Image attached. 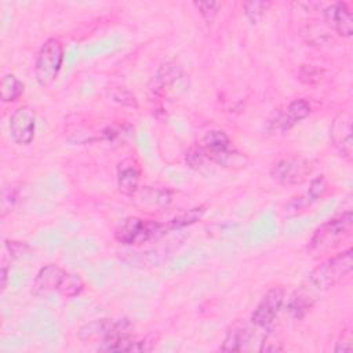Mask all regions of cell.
I'll return each mask as SVG.
<instances>
[{"label":"cell","mask_w":353,"mask_h":353,"mask_svg":"<svg viewBox=\"0 0 353 353\" xmlns=\"http://www.w3.org/2000/svg\"><path fill=\"white\" fill-rule=\"evenodd\" d=\"M352 226L353 214L350 210L330 218L313 232L307 250L320 255L336 248L352 233Z\"/></svg>","instance_id":"cell-1"},{"label":"cell","mask_w":353,"mask_h":353,"mask_svg":"<svg viewBox=\"0 0 353 353\" xmlns=\"http://www.w3.org/2000/svg\"><path fill=\"white\" fill-rule=\"evenodd\" d=\"M353 269V250L347 248L316 266L309 274V284L317 291H327L341 283Z\"/></svg>","instance_id":"cell-2"},{"label":"cell","mask_w":353,"mask_h":353,"mask_svg":"<svg viewBox=\"0 0 353 353\" xmlns=\"http://www.w3.org/2000/svg\"><path fill=\"white\" fill-rule=\"evenodd\" d=\"M165 232V223L142 219L139 216H127L116 226L114 239L124 245H138L154 240Z\"/></svg>","instance_id":"cell-3"},{"label":"cell","mask_w":353,"mask_h":353,"mask_svg":"<svg viewBox=\"0 0 353 353\" xmlns=\"http://www.w3.org/2000/svg\"><path fill=\"white\" fill-rule=\"evenodd\" d=\"M196 149L204 160L222 167L232 165L240 159V153L234 148L232 139L222 130H211L205 132L199 139Z\"/></svg>","instance_id":"cell-4"},{"label":"cell","mask_w":353,"mask_h":353,"mask_svg":"<svg viewBox=\"0 0 353 353\" xmlns=\"http://www.w3.org/2000/svg\"><path fill=\"white\" fill-rule=\"evenodd\" d=\"M62 62H63V44L61 43V40L55 37L47 39L41 44L36 55V61H34L36 81L41 87L50 85L58 76Z\"/></svg>","instance_id":"cell-5"},{"label":"cell","mask_w":353,"mask_h":353,"mask_svg":"<svg viewBox=\"0 0 353 353\" xmlns=\"http://www.w3.org/2000/svg\"><path fill=\"white\" fill-rule=\"evenodd\" d=\"M314 170V161L303 156L284 157L273 164L270 176L280 185H299L309 178Z\"/></svg>","instance_id":"cell-6"},{"label":"cell","mask_w":353,"mask_h":353,"mask_svg":"<svg viewBox=\"0 0 353 353\" xmlns=\"http://www.w3.org/2000/svg\"><path fill=\"white\" fill-rule=\"evenodd\" d=\"M132 323L128 319H97L81 325L77 331L80 341H108L132 332Z\"/></svg>","instance_id":"cell-7"},{"label":"cell","mask_w":353,"mask_h":353,"mask_svg":"<svg viewBox=\"0 0 353 353\" xmlns=\"http://www.w3.org/2000/svg\"><path fill=\"white\" fill-rule=\"evenodd\" d=\"M284 296L285 291L283 287L276 285L269 288L254 309L251 314V323L255 327H268L283 307Z\"/></svg>","instance_id":"cell-8"},{"label":"cell","mask_w":353,"mask_h":353,"mask_svg":"<svg viewBox=\"0 0 353 353\" xmlns=\"http://www.w3.org/2000/svg\"><path fill=\"white\" fill-rule=\"evenodd\" d=\"M8 131L11 139L18 145H29L34 138L36 114L29 106H19L10 117Z\"/></svg>","instance_id":"cell-9"},{"label":"cell","mask_w":353,"mask_h":353,"mask_svg":"<svg viewBox=\"0 0 353 353\" xmlns=\"http://www.w3.org/2000/svg\"><path fill=\"white\" fill-rule=\"evenodd\" d=\"M310 112L312 106L306 99H295L290 102L283 110H279L274 117L269 120V130L285 132L306 119Z\"/></svg>","instance_id":"cell-10"},{"label":"cell","mask_w":353,"mask_h":353,"mask_svg":"<svg viewBox=\"0 0 353 353\" xmlns=\"http://www.w3.org/2000/svg\"><path fill=\"white\" fill-rule=\"evenodd\" d=\"M331 141L338 153L347 161L353 156V139H352V114L349 110L338 113L331 124L330 130Z\"/></svg>","instance_id":"cell-11"},{"label":"cell","mask_w":353,"mask_h":353,"mask_svg":"<svg viewBox=\"0 0 353 353\" xmlns=\"http://www.w3.org/2000/svg\"><path fill=\"white\" fill-rule=\"evenodd\" d=\"M66 273L68 272L57 263H48L43 266L32 283V294L34 296H46L51 292L58 294Z\"/></svg>","instance_id":"cell-12"},{"label":"cell","mask_w":353,"mask_h":353,"mask_svg":"<svg viewBox=\"0 0 353 353\" xmlns=\"http://www.w3.org/2000/svg\"><path fill=\"white\" fill-rule=\"evenodd\" d=\"M327 186L328 185L324 175H319L313 178L309 183V188L305 192H302L299 196H295L288 203H285L284 211L287 214H296L306 210L307 207H310L324 196V193L327 192Z\"/></svg>","instance_id":"cell-13"},{"label":"cell","mask_w":353,"mask_h":353,"mask_svg":"<svg viewBox=\"0 0 353 353\" xmlns=\"http://www.w3.org/2000/svg\"><path fill=\"white\" fill-rule=\"evenodd\" d=\"M324 18L330 26L342 37H350L353 34V17L352 11L345 1H338L323 11Z\"/></svg>","instance_id":"cell-14"},{"label":"cell","mask_w":353,"mask_h":353,"mask_svg":"<svg viewBox=\"0 0 353 353\" xmlns=\"http://www.w3.org/2000/svg\"><path fill=\"white\" fill-rule=\"evenodd\" d=\"M141 179L139 164L128 157L124 159L117 167V189L121 194L132 197L137 194Z\"/></svg>","instance_id":"cell-15"},{"label":"cell","mask_w":353,"mask_h":353,"mask_svg":"<svg viewBox=\"0 0 353 353\" xmlns=\"http://www.w3.org/2000/svg\"><path fill=\"white\" fill-rule=\"evenodd\" d=\"M252 338V330L247 325H234L232 327L221 346V350L225 352H240Z\"/></svg>","instance_id":"cell-16"},{"label":"cell","mask_w":353,"mask_h":353,"mask_svg":"<svg viewBox=\"0 0 353 353\" xmlns=\"http://www.w3.org/2000/svg\"><path fill=\"white\" fill-rule=\"evenodd\" d=\"M25 91V84L12 73H7L0 81V98L3 102L17 101Z\"/></svg>","instance_id":"cell-17"},{"label":"cell","mask_w":353,"mask_h":353,"mask_svg":"<svg viewBox=\"0 0 353 353\" xmlns=\"http://www.w3.org/2000/svg\"><path fill=\"white\" fill-rule=\"evenodd\" d=\"M204 212H205L204 207H194V208L186 210V211L178 214L176 216H174L172 219L167 221L165 222V229L167 230H175V229L189 226L192 223H196L199 219H201Z\"/></svg>","instance_id":"cell-18"},{"label":"cell","mask_w":353,"mask_h":353,"mask_svg":"<svg viewBox=\"0 0 353 353\" xmlns=\"http://www.w3.org/2000/svg\"><path fill=\"white\" fill-rule=\"evenodd\" d=\"M19 193H21V188L15 182H10L3 186L1 199H0V216L1 218H4L7 214H10L15 208V205L19 200Z\"/></svg>","instance_id":"cell-19"},{"label":"cell","mask_w":353,"mask_h":353,"mask_svg":"<svg viewBox=\"0 0 353 353\" xmlns=\"http://www.w3.org/2000/svg\"><path fill=\"white\" fill-rule=\"evenodd\" d=\"M312 299L309 298V295L303 294V292H295L292 294V296L288 299L287 302V312L291 317L294 319H302L312 307Z\"/></svg>","instance_id":"cell-20"},{"label":"cell","mask_w":353,"mask_h":353,"mask_svg":"<svg viewBox=\"0 0 353 353\" xmlns=\"http://www.w3.org/2000/svg\"><path fill=\"white\" fill-rule=\"evenodd\" d=\"M84 287H85L84 280L79 274L68 272L66 277L63 280V284H62V287H61L58 294L61 296H63V298H74V296L81 294Z\"/></svg>","instance_id":"cell-21"},{"label":"cell","mask_w":353,"mask_h":353,"mask_svg":"<svg viewBox=\"0 0 353 353\" xmlns=\"http://www.w3.org/2000/svg\"><path fill=\"white\" fill-rule=\"evenodd\" d=\"M270 7H272L270 1H248L243 6L244 15L252 23H255L258 19H261Z\"/></svg>","instance_id":"cell-22"},{"label":"cell","mask_w":353,"mask_h":353,"mask_svg":"<svg viewBox=\"0 0 353 353\" xmlns=\"http://www.w3.org/2000/svg\"><path fill=\"white\" fill-rule=\"evenodd\" d=\"M6 250L8 251L12 259H25L33 254V250L30 245L22 241H15V240H6Z\"/></svg>","instance_id":"cell-23"},{"label":"cell","mask_w":353,"mask_h":353,"mask_svg":"<svg viewBox=\"0 0 353 353\" xmlns=\"http://www.w3.org/2000/svg\"><path fill=\"white\" fill-rule=\"evenodd\" d=\"M193 6L200 12L203 19L210 23L216 17L222 4L219 1H193Z\"/></svg>","instance_id":"cell-24"},{"label":"cell","mask_w":353,"mask_h":353,"mask_svg":"<svg viewBox=\"0 0 353 353\" xmlns=\"http://www.w3.org/2000/svg\"><path fill=\"white\" fill-rule=\"evenodd\" d=\"M346 335H347L346 338L341 336V339L336 342V346L334 349L335 352H349V350H352V336H350L349 332Z\"/></svg>","instance_id":"cell-25"},{"label":"cell","mask_w":353,"mask_h":353,"mask_svg":"<svg viewBox=\"0 0 353 353\" xmlns=\"http://www.w3.org/2000/svg\"><path fill=\"white\" fill-rule=\"evenodd\" d=\"M7 281H8V269L6 265L1 266V272H0V287H1V292L7 288Z\"/></svg>","instance_id":"cell-26"}]
</instances>
